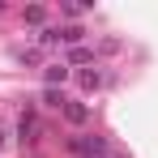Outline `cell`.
<instances>
[{"mask_svg":"<svg viewBox=\"0 0 158 158\" xmlns=\"http://www.w3.org/2000/svg\"><path fill=\"white\" fill-rule=\"evenodd\" d=\"M43 98H47L52 107H64V94H60V90H52V85H47V94H43Z\"/></svg>","mask_w":158,"mask_h":158,"instance_id":"cell-4","label":"cell"},{"mask_svg":"<svg viewBox=\"0 0 158 158\" xmlns=\"http://www.w3.org/2000/svg\"><path fill=\"white\" fill-rule=\"evenodd\" d=\"M17 132H22V141H34V137H39V120H34V111H22Z\"/></svg>","mask_w":158,"mask_h":158,"instance_id":"cell-2","label":"cell"},{"mask_svg":"<svg viewBox=\"0 0 158 158\" xmlns=\"http://www.w3.org/2000/svg\"><path fill=\"white\" fill-rule=\"evenodd\" d=\"M69 77V64H47V85L56 90V81H64Z\"/></svg>","mask_w":158,"mask_h":158,"instance_id":"cell-3","label":"cell"},{"mask_svg":"<svg viewBox=\"0 0 158 158\" xmlns=\"http://www.w3.org/2000/svg\"><path fill=\"white\" fill-rule=\"evenodd\" d=\"M81 85L85 90H98V73H81Z\"/></svg>","mask_w":158,"mask_h":158,"instance_id":"cell-5","label":"cell"},{"mask_svg":"<svg viewBox=\"0 0 158 158\" xmlns=\"http://www.w3.org/2000/svg\"><path fill=\"white\" fill-rule=\"evenodd\" d=\"M60 111H64V120H69V124H85V120H90V107H85V103H69V98H64Z\"/></svg>","mask_w":158,"mask_h":158,"instance_id":"cell-1","label":"cell"}]
</instances>
